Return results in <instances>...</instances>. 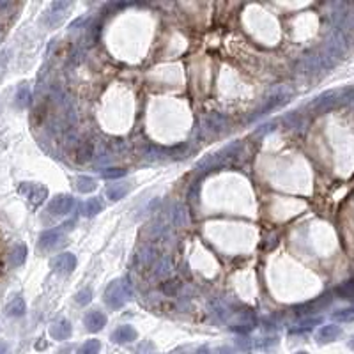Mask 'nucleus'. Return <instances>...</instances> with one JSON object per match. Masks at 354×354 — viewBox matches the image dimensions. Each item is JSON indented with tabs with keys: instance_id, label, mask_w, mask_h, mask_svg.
<instances>
[{
	"instance_id": "obj_1",
	"label": "nucleus",
	"mask_w": 354,
	"mask_h": 354,
	"mask_svg": "<svg viewBox=\"0 0 354 354\" xmlns=\"http://www.w3.org/2000/svg\"><path fill=\"white\" fill-rule=\"evenodd\" d=\"M103 299H105L106 307L112 308V310H119L126 303H129L133 299V287L128 278H119V280L108 283L105 294H103Z\"/></svg>"
},
{
	"instance_id": "obj_2",
	"label": "nucleus",
	"mask_w": 354,
	"mask_h": 354,
	"mask_svg": "<svg viewBox=\"0 0 354 354\" xmlns=\"http://www.w3.org/2000/svg\"><path fill=\"white\" fill-rule=\"evenodd\" d=\"M290 96H292V91H290L289 87H283V85L277 87L266 99H264V105L260 108H257V110L250 115L248 122L257 121L259 117H264L266 114H269V112H273V110H277V108H280L282 105H285V103L289 101Z\"/></svg>"
},
{
	"instance_id": "obj_3",
	"label": "nucleus",
	"mask_w": 354,
	"mask_h": 354,
	"mask_svg": "<svg viewBox=\"0 0 354 354\" xmlns=\"http://www.w3.org/2000/svg\"><path fill=\"white\" fill-rule=\"evenodd\" d=\"M237 149H239V142H234L232 145H227V147H223L222 151H218V152H214V154H209L204 159H200V161L195 165V170H199V172L216 170V167H222L227 158L236 156Z\"/></svg>"
},
{
	"instance_id": "obj_4",
	"label": "nucleus",
	"mask_w": 354,
	"mask_h": 354,
	"mask_svg": "<svg viewBox=\"0 0 354 354\" xmlns=\"http://www.w3.org/2000/svg\"><path fill=\"white\" fill-rule=\"evenodd\" d=\"M74 225V220H69L66 222L64 225L57 227V229H50V230H44L43 234L39 236V248L41 250H51L55 248L62 239H64V234L69 232Z\"/></svg>"
},
{
	"instance_id": "obj_5",
	"label": "nucleus",
	"mask_w": 354,
	"mask_h": 354,
	"mask_svg": "<svg viewBox=\"0 0 354 354\" xmlns=\"http://www.w3.org/2000/svg\"><path fill=\"white\" fill-rule=\"evenodd\" d=\"M18 192L27 199V202L32 207H39L44 204V200L48 199V189L43 184H37V182H21Z\"/></svg>"
},
{
	"instance_id": "obj_6",
	"label": "nucleus",
	"mask_w": 354,
	"mask_h": 354,
	"mask_svg": "<svg viewBox=\"0 0 354 354\" xmlns=\"http://www.w3.org/2000/svg\"><path fill=\"white\" fill-rule=\"evenodd\" d=\"M322 71H326V68H324L322 61H320L319 51L317 53L305 55L299 61V64H297V73L303 74V76H314V74H319Z\"/></svg>"
},
{
	"instance_id": "obj_7",
	"label": "nucleus",
	"mask_w": 354,
	"mask_h": 354,
	"mask_svg": "<svg viewBox=\"0 0 354 354\" xmlns=\"http://www.w3.org/2000/svg\"><path fill=\"white\" fill-rule=\"evenodd\" d=\"M73 206H74V199L71 195H57L48 204V212L51 216H66L68 212H71Z\"/></svg>"
},
{
	"instance_id": "obj_8",
	"label": "nucleus",
	"mask_w": 354,
	"mask_h": 354,
	"mask_svg": "<svg viewBox=\"0 0 354 354\" xmlns=\"http://www.w3.org/2000/svg\"><path fill=\"white\" fill-rule=\"evenodd\" d=\"M69 7H71V2H64V0H57V2L51 4L50 9H48V13H46V20H44L48 27H57V25L64 20L66 11H68Z\"/></svg>"
},
{
	"instance_id": "obj_9",
	"label": "nucleus",
	"mask_w": 354,
	"mask_h": 354,
	"mask_svg": "<svg viewBox=\"0 0 354 354\" xmlns=\"http://www.w3.org/2000/svg\"><path fill=\"white\" fill-rule=\"evenodd\" d=\"M227 119L222 114H209L202 119V133L204 135H218L225 129Z\"/></svg>"
},
{
	"instance_id": "obj_10",
	"label": "nucleus",
	"mask_w": 354,
	"mask_h": 354,
	"mask_svg": "<svg viewBox=\"0 0 354 354\" xmlns=\"http://www.w3.org/2000/svg\"><path fill=\"white\" fill-rule=\"evenodd\" d=\"M74 267H76V257L69 252L61 253V255H57L51 260V269H53L55 273L69 275L74 271Z\"/></svg>"
},
{
	"instance_id": "obj_11",
	"label": "nucleus",
	"mask_w": 354,
	"mask_h": 354,
	"mask_svg": "<svg viewBox=\"0 0 354 354\" xmlns=\"http://www.w3.org/2000/svg\"><path fill=\"white\" fill-rule=\"evenodd\" d=\"M330 303H331V294H324V296H320L314 301L297 305V307H294V310H296L297 315H312V314L320 312L326 305H330Z\"/></svg>"
},
{
	"instance_id": "obj_12",
	"label": "nucleus",
	"mask_w": 354,
	"mask_h": 354,
	"mask_svg": "<svg viewBox=\"0 0 354 354\" xmlns=\"http://www.w3.org/2000/svg\"><path fill=\"white\" fill-rule=\"evenodd\" d=\"M137 337H139V331L129 324H124V326H119L112 331L110 340L115 344H129V342H135Z\"/></svg>"
},
{
	"instance_id": "obj_13",
	"label": "nucleus",
	"mask_w": 354,
	"mask_h": 354,
	"mask_svg": "<svg viewBox=\"0 0 354 354\" xmlns=\"http://www.w3.org/2000/svg\"><path fill=\"white\" fill-rule=\"evenodd\" d=\"M108 319L106 315L103 314V312L99 310H91L87 315L84 317V326L87 331H91V333H96V331H101L103 328L106 326Z\"/></svg>"
},
{
	"instance_id": "obj_14",
	"label": "nucleus",
	"mask_w": 354,
	"mask_h": 354,
	"mask_svg": "<svg viewBox=\"0 0 354 354\" xmlns=\"http://www.w3.org/2000/svg\"><path fill=\"white\" fill-rule=\"evenodd\" d=\"M71 333H73V326L68 319H59L50 326V337L53 340L64 342L71 337Z\"/></svg>"
},
{
	"instance_id": "obj_15",
	"label": "nucleus",
	"mask_w": 354,
	"mask_h": 354,
	"mask_svg": "<svg viewBox=\"0 0 354 354\" xmlns=\"http://www.w3.org/2000/svg\"><path fill=\"white\" fill-rule=\"evenodd\" d=\"M342 335V328L337 326V324H328V326H322L317 331L315 338H317L319 344H330V342H335L338 337Z\"/></svg>"
},
{
	"instance_id": "obj_16",
	"label": "nucleus",
	"mask_w": 354,
	"mask_h": 354,
	"mask_svg": "<svg viewBox=\"0 0 354 354\" xmlns=\"http://www.w3.org/2000/svg\"><path fill=\"white\" fill-rule=\"evenodd\" d=\"M337 99H338V96L335 91L324 92V94H320L319 98H315L314 101L310 103V108H314V110H317V112H326L337 103Z\"/></svg>"
},
{
	"instance_id": "obj_17",
	"label": "nucleus",
	"mask_w": 354,
	"mask_h": 354,
	"mask_svg": "<svg viewBox=\"0 0 354 354\" xmlns=\"http://www.w3.org/2000/svg\"><path fill=\"white\" fill-rule=\"evenodd\" d=\"M131 189V182H115L106 188V197L110 200H122Z\"/></svg>"
},
{
	"instance_id": "obj_18",
	"label": "nucleus",
	"mask_w": 354,
	"mask_h": 354,
	"mask_svg": "<svg viewBox=\"0 0 354 354\" xmlns=\"http://www.w3.org/2000/svg\"><path fill=\"white\" fill-rule=\"evenodd\" d=\"M92 156H94V145H92V142H89V140L80 142L76 151H74V159H76L78 163H87Z\"/></svg>"
},
{
	"instance_id": "obj_19",
	"label": "nucleus",
	"mask_w": 354,
	"mask_h": 354,
	"mask_svg": "<svg viewBox=\"0 0 354 354\" xmlns=\"http://www.w3.org/2000/svg\"><path fill=\"white\" fill-rule=\"evenodd\" d=\"M103 202H101V199L99 197H92V199H89V200H85L84 204H81V214L84 216H87V218H92V216H96V214H99V212L103 211Z\"/></svg>"
},
{
	"instance_id": "obj_20",
	"label": "nucleus",
	"mask_w": 354,
	"mask_h": 354,
	"mask_svg": "<svg viewBox=\"0 0 354 354\" xmlns=\"http://www.w3.org/2000/svg\"><path fill=\"white\" fill-rule=\"evenodd\" d=\"M25 312H27V305H25L23 297H20V296L14 297V299L6 307V314L9 315V317H21V315H25Z\"/></svg>"
},
{
	"instance_id": "obj_21",
	"label": "nucleus",
	"mask_w": 354,
	"mask_h": 354,
	"mask_svg": "<svg viewBox=\"0 0 354 354\" xmlns=\"http://www.w3.org/2000/svg\"><path fill=\"white\" fill-rule=\"evenodd\" d=\"M96 188H98V181L94 177H89V176L76 177V189L80 193H92Z\"/></svg>"
},
{
	"instance_id": "obj_22",
	"label": "nucleus",
	"mask_w": 354,
	"mask_h": 354,
	"mask_svg": "<svg viewBox=\"0 0 354 354\" xmlns=\"http://www.w3.org/2000/svg\"><path fill=\"white\" fill-rule=\"evenodd\" d=\"M320 322V317H308V319H301L299 322L294 328H290V333H305V331H310L315 324Z\"/></svg>"
},
{
	"instance_id": "obj_23",
	"label": "nucleus",
	"mask_w": 354,
	"mask_h": 354,
	"mask_svg": "<svg viewBox=\"0 0 354 354\" xmlns=\"http://www.w3.org/2000/svg\"><path fill=\"white\" fill-rule=\"evenodd\" d=\"M25 259H27V247L21 243L16 244L13 248V252H11V262H13V266H21L25 262Z\"/></svg>"
},
{
	"instance_id": "obj_24",
	"label": "nucleus",
	"mask_w": 354,
	"mask_h": 354,
	"mask_svg": "<svg viewBox=\"0 0 354 354\" xmlns=\"http://www.w3.org/2000/svg\"><path fill=\"white\" fill-rule=\"evenodd\" d=\"M99 351H101V342L98 338H91L78 349L76 354H99Z\"/></svg>"
},
{
	"instance_id": "obj_25",
	"label": "nucleus",
	"mask_w": 354,
	"mask_h": 354,
	"mask_svg": "<svg viewBox=\"0 0 354 354\" xmlns=\"http://www.w3.org/2000/svg\"><path fill=\"white\" fill-rule=\"evenodd\" d=\"M29 103H31V89H29V85L23 84L16 91V106L18 108H25Z\"/></svg>"
},
{
	"instance_id": "obj_26",
	"label": "nucleus",
	"mask_w": 354,
	"mask_h": 354,
	"mask_svg": "<svg viewBox=\"0 0 354 354\" xmlns=\"http://www.w3.org/2000/svg\"><path fill=\"white\" fill-rule=\"evenodd\" d=\"M337 294L342 297V299H354V280L345 282L344 285L338 287Z\"/></svg>"
},
{
	"instance_id": "obj_27",
	"label": "nucleus",
	"mask_w": 354,
	"mask_h": 354,
	"mask_svg": "<svg viewBox=\"0 0 354 354\" xmlns=\"http://www.w3.org/2000/svg\"><path fill=\"white\" fill-rule=\"evenodd\" d=\"M91 299H92V289H89V287L78 290L76 296H74V301H76V305H80V307L89 305V301H91Z\"/></svg>"
},
{
	"instance_id": "obj_28",
	"label": "nucleus",
	"mask_w": 354,
	"mask_h": 354,
	"mask_svg": "<svg viewBox=\"0 0 354 354\" xmlns=\"http://www.w3.org/2000/svg\"><path fill=\"white\" fill-rule=\"evenodd\" d=\"M172 220H174V223H176V225H179V227L184 225L186 220H188V212H186V207L179 204V206L176 207V211H174V214H172Z\"/></svg>"
},
{
	"instance_id": "obj_29",
	"label": "nucleus",
	"mask_w": 354,
	"mask_h": 354,
	"mask_svg": "<svg viewBox=\"0 0 354 354\" xmlns=\"http://www.w3.org/2000/svg\"><path fill=\"white\" fill-rule=\"evenodd\" d=\"M170 269H172V264H170V260L167 259V257H161L158 262V266H156V275L158 277H167V275L170 273Z\"/></svg>"
},
{
	"instance_id": "obj_30",
	"label": "nucleus",
	"mask_w": 354,
	"mask_h": 354,
	"mask_svg": "<svg viewBox=\"0 0 354 354\" xmlns=\"http://www.w3.org/2000/svg\"><path fill=\"white\" fill-rule=\"evenodd\" d=\"M333 319L338 320V322H352L354 320V310L352 308H347V310H338L333 314Z\"/></svg>"
},
{
	"instance_id": "obj_31",
	"label": "nucleus",
	"mask_w": 354,
	"mask_h": 354,
	"mask_svg": "<svg viewBox=\"0 0 354 354\" xmlns=\"http://www.w3.org/2000/svg\"><path fill=\"white\" fill-rule=\"evenodd\" d=\"M124 176H126L124 169H105V170H101V177L103 179H119V177H124Z\"/></svg>"
},
{
	"instance_id": "obj_32",
	"label": "nucleus",
	"mask_w": 354,
	"mask_h": 354,
	"mask_svg": "<svg viewBox=\"0 0 354 354\" xmlns=\"http://www.w3.org/2000/svg\"><path fill=\"white\" fill-rule=\"evenodd\" d=\"M199 188H200V186H199V181H195V182L192 184V188L188 189V197L193 200V202H197V200H199Z\"/></svg>"
},
{
	"instance_id": "obj_33",
	"label": "nucleus",
	"mask_w": 354,
	"mask_h": 354,
	"mask_svg": "<svg viewBox=\"0 0 354 354\" xmlns=\"http://www.w3.org/2000/svg\"><path fill=\"white\" fill-rule=\"evenodd\" d=\"M137 352H139V354H152V352H154V345H152L151 342H144Z\"/></svg>"
},
{
	"instance_id": "obj_34",
	"label": "nucleus",
	"mask_w": 354,
	"mask_h": 354,
	"mask_svg": "<svg viewBox=\"0 0 354 354\" xmlns=\"http://www.w3.org/2000/svg\"><path fill=\"white\" fill-rule=\"evenodd\" d=\"M212 352H214V354H236V351H234V349L227 347V345H223V347H216Z\"/></svg>"
},
{
	"instance_id": "obj_35",
	"label": "nucleus",
	"mask_w": 354,
	"mask_h": 354,
	"mask_svg": "<svg viewBox=\"0 0 354 354\" xmlns=\"http://www.w3.org/2000/svg\"><path fill=\"white\" fill-rule=\"evenodd\" d=\"M275 126H277V124H273V122H271V124H266V126H260V129H257L255 135H264V133H267V131H271V129H275Z\"/></svg>"
},
{
	"instance_id": "obj_36",
	"label": "nucleus",
	"mask_w": 354,
	"mask_h": 354,
	"mask_svg": "<svg viewBox=\"0 0 354 354\" xmlns=\"http://www.w3.org/2000/svg\"><path fill=\"white\" fill-rule=\"evenodd\" d=\"M177 289H179V282H174V285H169V283H165V285H163V290H165L167 294H174Z\"/></svg>"
},
{
	"instance_id": "obj_37",
	"label": "nucleus",
	"mask_w": 354,
	"mask_h": 354,
	"mask_svg": "<svg viewBox=\"0 0 354 354\" xmlns=\"http://www.w3.org/2000/svg\"><path fill=\"white\" fill-rule=\"evenodd\" d=\"M195 354H214V352H212L211 349L207 347V345H204V347L197 349V351H195Z\"/></svg>"
},
{
	"instance_id": "obj_38",
	"label": "nucleus",
	"mask_w": 354,
	"mask_h": 354,
	"mask_svg": "<svg viewBox=\"0 0 354 354\" xmlns=\"http://www.w3.org/2000/svg\"><path fill=\"white\" fill-rule=\"evenodd\" d=\"M0 354H9V345L6 342H0Z\"/></svg>"
},
{
	"instance_id": "obj_39",
	"label": "nucleus",
	"mask_w": 354,
	"mask_h": 354,
	"mask_svg": "<svg viewBox=\"0 0 354 354\" xmlns=\"http://www.w3.org/2000/svg\"><path fill=\"white\" fill-rule=\"evenodd\" d=\"M347 345H349V349H352V351H354V335H352V337H351V338H349Z\"/></svg>"
},
{
	"instance_id": "obj_40",
	"label": "nucleus",
	"mask_w": 354,
	"mask_h": 354,
	"mask_svg": "<svg viewBox=\"0 0 354 354\" xmlns=\"http://www.w3.org/2000/svg\"><path fill=\"white\" fill-rule=\"evenodd\" d=\"M294 354H308L307 351H297V352H294Z\"/></svg>"
}]
</instances>
